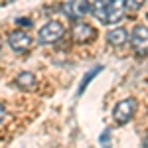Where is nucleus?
<instances>
[{
  "label": "nucleus",
  "mask_w": 148,
  "mask_h": 148,
  "mask_svg": "<svg viewBox=\"0 0 148 148\" xmlns=\"http://www.w3.org/2000/svg\"><path fill=\"white\" fill-rule=\"evenodd\" d=\"M126 2L123 0H111V2H95L91 4V12L101 20L103 24H116L125 18L126 14Z\"/></svg>",
  "instance_id": "obj_1"
},
{
  "label": "nucleus",
  "mask_w": 148,
  "mask_h": 148,
  "mask_svg": "<svg viewBox=\"0 0 148 148\" xmlns=\"http://www.w3.org/2000/svg\"><path fill=\"white\" fill-rule=\"evenodd\" d=\"M65 34V28L63 24L57 22V20H49L47 24H44L38 32V42L40 44H56L61 40V36Z\"/></svg>",
  "instance_id": "obj_2"
},
{
  "label": "nucleus",
  "mask_w": 148,
  "mask_h": 148,
  "mask_svg": "<svg viewBox=\"0 0 148 148\" xmlns=\"http://www.w3.org/2000/svg\"><path fill=\"white\" fill-rule=\"evenodd\" d=\"M134 113H136V99H132V97L119 101L113 109V116H114V121H116L119 125H126V123L134 116Z\"/></svg>",
  "instance_id": "obj_3"
},
{
  "label": "nucleus",
  "mask_w": 148,
  "mask_h": 148,
  "mask_svg": "<svg viewBox=\"0 0 148 148\" xmlns=\"http://www.w3.org/2000/svg\"><path fill=\"white\" fill-rule=\"evenodd\" d=\"M130 44H132L136 53L146 56L148 53V28L146 26H134V30L130 34Z\"/></svg>",
  "instance_id": "obj_4"
},
{
  "label": "nucleus",
  "mask_w": 148,
  "mask_h": 148,
  "mask_svg": "<svg viewBox=\"0 0 148 148\" xmlns=\"http://www.w3.org/2000/svg\"><path fill=\"white\" fill-rule=\"evenodd\" d=\"M95 34H97V30L93 28L91 24H85V22H77V24H73V28H71V36H73V40L77 44L91 42L95 38Z\"/></svg>",
  "instance_id": "obj_5"
},
{
  "label": "nucleus",
  "mask_w": 148,
  "mask_h": 148,
  "mask_svg": "<svg viewBox=\"0 0 148 148\" xmlns=\"http://www.w3.org/2000/svg\"><path fill=\"white\" fill-rule=\"evenodd\" d=\"M8 44H10V47L14 51L22 53V51H26L28 47L32 46V36L28 32H24V30H16V32H12L8 36Z\"/></svg>",
  "instance_id": "obj_6"
},
{
  "label": "nucleus",
  "mask_w": 148,
  "mask_h": 148,
  "mask_svg": "<svg viewBox=\"0 0 148 148\" xmlns=\"http://www.w3.org/2000/svg\"><path fill=\"white\" fill-rule=\"evenodd\" d=\"M61 10L65 12L69 18L79 20V18L85 16V14L91 12V4H87V2H65V4L61 6Z\"/></svg>",
  "instance_id": "obj_7"
},
{
  "label": "nucleus",
  "mask_w": 148,
  "mask_h": 148,
  "mask_svg": "<svg viewBox=\"0 0 148 148\" xmlns=\"http://www.w3.org/2000/svg\"><path fill=\"white\" fill-rule=\"evenodd\" d=\"M126 40H128V34H126L125 28H113V30L107 34V42H109L111 46H116V47L125 46Z\"/></svg>",
  "instance_id": "obj_8"
},
{
  "label": "nucleus",
  "mask_w": 148,
  "mask_h": 148,
  "mask_svg": "<svg viewBox=\"0 0 148 148\" xmlns=\"http://www.w3.org/2000/svg\"><path fill=\"white\" fill-rule=\"evenodd\" d=\"M16 85L24 89V91H32L36 87V75L30 73V71H22L18 77H16Z\"/></svg>",
  "instance_id": "obj_9"
},
{
  "label": "nucleus",
  "mask_w": 148,
  "mask_h": 148,
  "mask_svg": "<svg viewBox=\"0 0 148 148\" xmlns=\"http://www.w3.org/2000/svg\"><path fill=\"white\" fill-rule=\"evenodd\" d=\"M101 71H103V67H101V65H97V67H93L91 71H87V73L83 75V79H81V83H79V89H77V93H79V95H83V91H85V87H87V85H89V83H91V81L95 79V77H97V75L101 73Z\"/></svg>",
  "instance_id": "obj_10"
},
{
  "label": "nucleus",
  "mask_w": 148,
  "mask_h": 148,
  "mask_svg": "<svg viewBox=\"0 0 148 148\" xmlns=\"http://www.w3.org/2000/svg\"><path fill=\"white\" fill-rule=\"evenodd\" d=\"M101 144L105 148H109V130H107V132H103L101 134Z\"/></svg>",
  "instance_id": "obj_11"
},
{
  "label": "nucleus",
  "mask_w": 148,
  "mask_h": 148,
  "mask_svg": "<svg viewBox=\"0 0 148 148\" xmlns=\"http://www.w3.org/2000/svg\"><path fill=\"white\" fill-rule=\"evenodd\" d=\"M140 6H142V2H136V0L126 2V8H132V10H134V8H140Z\"/></svg>",
  "instance_id": "obj_12"
},
{
  "label": "nucleus",
  "mask_w": 148,
  "mask_h": 148,
  "mask_svg": "<svg viewBox=\"0 0 148 148\" xmlns=\"http://www.w3.org/2000/svg\"><path fill=\"white\" fill-rule=\"evenodd\" d=\"M16 24H20V26H32V20H16Z\"/></svg>",
  "instance_id": "obj_13"
},
{
  "label": "nucleus",
  "mask_w": 148,
  "mask_h": 148,
  "mask_svg": "<svg viewBox=\"0 0 148 148\" xmlns=\"http://www.w3.org/2000/svg\"><path fill=\"white\" fill-rule=\"evenodd\" d=\"M4 116H6V111H4V107H2V105H0V121H2V119H4Z\"/></svg>",
  "instance_id": "obj_14"
},
{
  "label": "nucleus",
  "mask_w": 148,
  "mask_h": 148,
  "mask_svg": "<svg viewBox=\"0 0 148 148\" xmlns=\"http://www.w3.org/2000/svg\"><path fill=\"white\" fill-rule=\"evenodd\" d=\"M144 148H148V138H146V140H144Z\"/></svg>",
  "instance_id": "obj_15"
}]
</instances>
